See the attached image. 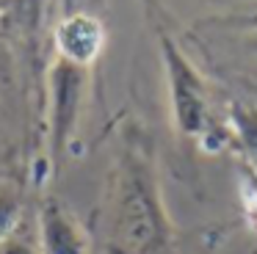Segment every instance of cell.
Masks as SVG:
<instances>
[{"label":"cell","instance_id":"obj_2","mask_svg":"<svg viewBox=\"0 0 257 254\" xmlns=\"http://www.w3.org/2000/svg\"><path fill=\"white\" fill-rule=\"evenodd\" d=\"M155 36L161 47L163 69H166L174 130L205 152H221L224 147H232L229 127L224 119V102H216L213 86L185 55V50L177 44L174 33L166 25L158 22Z\"/></svg>","mask_w":257,"mask_h":254},{"label":"cell","instance_id":"obj_11","mask_svg":"<svg viewBox=\"0 0 257 254\" xmlns=\"http://www.w3.org/2000/svg\"><path fill=\"white\" fill-rule=\"evenodd\" d=\"M64 9H67V14H69V11H75V0H64Z\"/></svg>","mask_w":257,"mask_h":254},{"label":"cell","instance_id":"obj_9","mask_svg":"<svg viewBox=\"0 0 257 254\" xmlns=\"http://www.w3.org/2000/svg\"><path fill=\"white\" fill-rule=\"evenodd\" d=\"M0 254H39V237H36V218L25 215L17 229L0 240Z\"/></svg>","mask_w":257,"mask_h":254},{"label":"cell","instance_id":"obj_10","mask_svg":"<svg viewBox=\"0 0 257 254\" xmlns=\"http://www.w3.org/2000/svg\"><path fill=\"white\" fill-rule=\"evenodd\" d=\"M243 44H246V47L251 50V53H257V25H254V31H251L249 36L243 39Z\"/></svg>","mask_w":257,"mask_h":254},{"label":"cell","instance_id":"obj_6","mask_svg":"<svg viewBox=\"0 0 257 254\" xmlns=\"http://www.w3.org/2000/svg\"><path fill=\"white\" fill-rule=\"evenodd\" d=\"M224 119L229 127L232 147L240 152V163L257 169V105L243 99H227Z\"/></svg>","mask_w":257,"mask_h":254},{"label":"cell","instance_id":"obj_1","mask_svg":"<svg viewBox=\"0 0 257 254\" xmlns=\"http://www.w3.org/2000/svg\"><path fill=\"white\" fill-rule=\"evenodd\" d=\"M91 243L100 254H177V229L163 202L155 141L124 124L94 210Z\"/></svg>","mask_w":257,"mask_h":254},{"label":"cell","instance_id":"obj_3","mask_svg":"<svg viewBox=\"0 0 257 254\" xmlns=\"http://www.w3.org/2000/svg\"><path fill=\"white\" fill-rule=\"evenodd\" d=\"M86 72L89 69L75 66L64 58H56L50 69V136H47V144H50V160L56 171L67 160L69 141L78 127Z\"/></svg>","mask_w":257,"mask_h":254},{"label":"cell","instance_id":"obj_7","mask_svg":"<svg viewBox=\"0 0 257 254\" xmlns=\"http://www.w3.org/2000/svg\"><path fill=\"white\" fill-rule=\"evenodd\" d=\"M28 215L23 191L14 182H0V240H6L17 224Z\"/></svg>","mask_w":257,"mask_h":254},{"label":"cell","instance_id":"obj_5","mask_svg":"<svg viewBox=\"0 0 257 254\" xmlns=\"http://www.w3.org/2000/svg\"><path fill=\"white\" fill-rule=\"evenodd\" d=\"M105 44V28L94 14L86 11H69L56 28V47L58 58L69 61L75 66L89 69L102 53Z\"/></svg>","mask_w":257,"mask_h":254},{"label":"cell","instance_id":"obj_4","mask_svg":"<svg viewBox=\"0 0 257 254\" xmlns=\"http://www.w3.org/2000/svg\"><path fill=\"white\" fill-rule=\"evenodd\" d=\"M39 254H94L91 229L56 196L42 199L36 210Z\"/></svg>","mask_w":257,"mask_h":254},{"label":"cell","instance_id":"obj_8","mask_svg":"<svg viewBox=\"0 0 257 254\" xmlns=\"http://www.w3.org/2000/svg\"><path fill=\"white\" fill-rule=\"evenodd\" d=\"M238 199H240V213L251 232L257 235V169L240 163L238 177Z\"/></svg>","mask_w":257,"mask_h":254}]
</instances>
